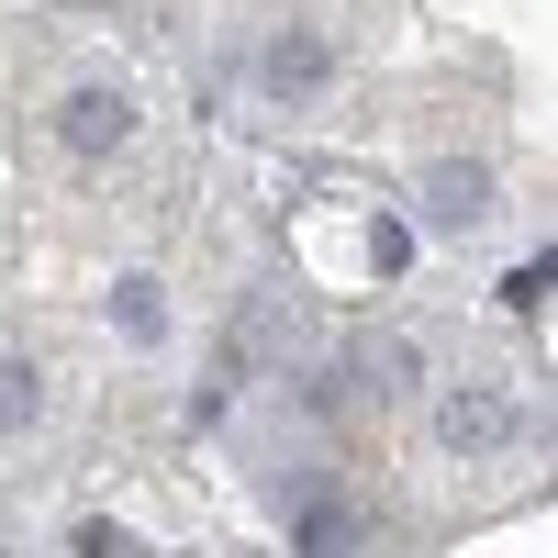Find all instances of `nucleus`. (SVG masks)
I'll return each instance as SVG.
<instances>
[{"label": "nucleus", "instance_id": "nucleus-1", "mask_svg": "<svg viewBox=\"0 0 558 558\" xmlns=\"http://www.w3.org/2000/svg\"><path fill=\"white\" fill-rule=\"evenodd\" d=\"M45 134H57V157L101 168V157H123L134 134H146V112H134V89H112V78H68L57 101H45Z\"/></svg>", "mask_w": 558, "mask_h": 558}, {"label": "nucleus", "instance_id": "nucleus-2", "mask_svg": "<svg viewBox=\"0 0 558 558\" xmlns=\"http://www.w3.org/2000/svg\"><path fill=\"white\" fill-rule=\"evenodd\" d=\"M514 436H525V402L502 391V380H447L436 391V447L447 458H502Z\"/></svg>", "mask_w": 558, "mask_h": 558}, {"label": "nucleus", "instance_id": "nucleus-3", "mask_svg": "<svg viewBox=\"0 0 558 558\" xmlns=\"http://www.w3.org/2000/svg\"><path fill=\"white\" fill-rule=\"evenodd\" d=\"M336 68H347V57H336V45H324L313 23H279V34L257 45V89H268L279 112H313L324 89H336Z\"/></svg>", "mask_w": 558, "mask_h": 558}, {"label": "nucleus", "instance_id": "nucleus-4", "mask_svg": "<svg viewBox=\"0 0 558 558\" xmlns=\"http://www.w3.org/2000/svg\"><path fill=\"white\" fill-rule=\"evenodd\" d=\"M279 525H291V547H357V502L336 470H313V481H279Z\"/></svg>", "mask_w": 558, "mask_h": 558}, {"label": "nucleus", "instance_id": "nucleus-5", "mask_svg": "<svg viewBox=\"0 0 558 558\" xmlns=\"http://www.w3.org/2000/svg\"><path fill=\"white\" fill-rule=\"evenodd\" d=\"M347 380H357V402H413V391H425V347H413V336H357Z\"/></svg>", "mask_w": 558, "mask_h": 558}, {"label": "nucleus", "instance_id": "nucleus-6", "mask_svg": "<svg viewBox=\"0 0 558 558\" xmlns=\"http://www.w3.org/2000/svg\"><path fill=\"white\" fill-rule=\"evenodd\" d=\"M425 223H436V235L492 223V168H481V157H436V168H425Z\"/></svg>", "mask_w": 558, "mask_h": 558}, {"label": "nucleus", "instance_id": "nucleus-7", "mask_svg": "<svg viewBox=\"0 0 558 558\" xmlns=\"http://www.w3.org/2000/svg\"><path fill=\"white\" fill-rule=\"evenodd\" d=\"M101 313H112V336H123V347H168V324H179V313H168V279H157V268H123L112 291H101Z\"/></svg>", "mask_w": 558, "mask_h": 558}, {"label": "nucleus", "instance_id": "nucleus-8", "mask_svg": "<svg viewBox=\"0 0 558 558\" xmlns=\"http://www.w3.org/2000/svg\"><path fill=\"white\" fill-rule=\"evenodd\" d=\"M45 425V368L23 347H0V436H34Z\"/></svg>", "mask_w": 558, "mask_h": 558}, {"label": "nucleus", "instance_id": "nucleus-9", "mask_svg": "<svg viewBox=\"0 0 558 558\" xmlns=\"http://www.w3.org/2000/svg\"><path fill=\"white\" fill-rule=\"evenodd\" d=\"M302 413H313V425H347V413H368V402H357V380H347V357L302 368Z\"/></svg>", "mask_w": 558, "mask_h": 558}, {"label": "nucleus", "instance_id": "nucleus-10", "mask_svg": "<svg viewBox=\"0 0 558 558\" xmlns=\"http://www.w3.org/2000/svg\"><path fill=\"white\" fill-rule=\"evenodd\" d=\"M413 257H425V235H413L402 213H380V223H368V268H380V279H402Z\"/></svg>", "mask_w": 558, "mask_h": 558}, {"label": "nucleus", "instance_id": "nucleus-11", "mask_svg": "<svg viewBox=\"0 0 558 558\" xmlns=\"http://www.w3.org/2000/svg\"><path fill=\"white\" fill-rule=\"evenodd\" d=\"M502 302H514V313H525V324H536V313H547V257H525V268H514V279H502Z\"/></svg>", "mask_w": 558, "mask_h": 558}, {"label": "nucleus", "instance_id": "nucleus-12", "mask_svg": "<svg viewBox=\"0 0 558 558\" xmlns=\"http://www.w3.org/2000/svg\"><path fill=\"white\" fill-rule=\"evenodd\" d=\"M123 547H134V525H112V514H89V525H78V558H123Z\"/></svg>", "mask_w": 558, "mask_h": 558}]
</instances>
